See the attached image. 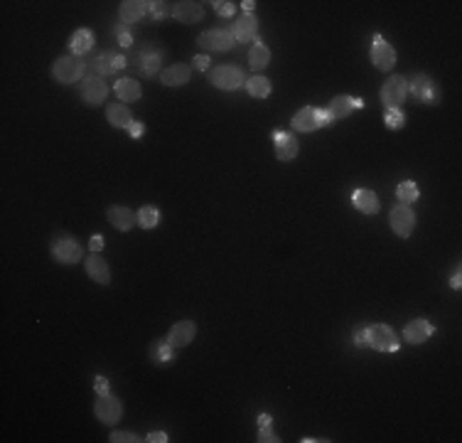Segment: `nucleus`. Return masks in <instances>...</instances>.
<instances>
[{"label":"nucleus","instance_id":"obj_1","mask_svg":"<svg viewBox=\"0 0 462 443\" xmlns=\"http://www.w3.org/2000/svg\"><path fill=\"white\" fill-rule=\"evenodd\" d=\"M291 126H293V131H298V133H312V131L334 126V119L330 116L327 108L305 106V108H300L296 116H293Z\"/></svg>","mask_w":462,"mask_h":443},{"label":"nucleus","instance_id":"obj_2","mask_svg":"<svg viewBox=\"0 0 462 443\" xmlns=\"http://www.w3.org/2000/svg\"><path fill=\"white\" fill-rule=\"evenodd\" d=\"M409 94L418 103H425V106H438L443 99V92H440V87H438V81L433 79V76L423 74V72H418V74H413L409 79Z\"/></svg>","mask_w":462,"mask_h":443},{"label":"nucleus","instance_id":"obj_3","mask_svg":"<svg viewBox=\"0 0 462 443\" xmlns=\"http://www.w3.org/2000/svg\"><path fill=\"white\" fill-rule=\"evenodd\" d=\"M52 76L54 81H60V84H76L86 76V62L81 57H60V60L52 65Z\"/></svg>","mask_w":462,"mask_h":443},{"label":"nucleus","instance_id":"obj_4","mask_svg":"<svg viewBox=\"0 0 462 443\" xmlns=\"http://www.w3.org/2000/svg\"><path fill=\"white\" fill-rule=\"evenodd\" d=\"M49 251H52V256L60 264H76L84 256V249H81V244L71 234H57L52 239V244H49Z\"/></svg>","mask_w":462,"mask_h":443},{"label":"nucleus","instance_id":"obj_5","mask_svg":"<svg viewBox=\"0 0 462 443\" xmlns=\"http://www.w3.org/2000/svg\"><path fill=\"white\" fill-rule=\"evenodd\" d=\"M209 79L216 89H221V92H237V89L246 87V74H243V69H239V67H234V65L214 67Z\"/></svg>","mask_w":462,"mask_h":443},{"label":"nucleus","instance_id":"obj_6","mask_svg":"<svg viewBox=\"0 0 462 443\" xmlns=\"http://www.w3.org/2000/svg\"><path fill=\"white\" fill-rule=\"evenodd\" d=\"M409 97V79L401 74H391L382 87L384 108H401V103Z\"/></svg>","mask_w":462,"mask_h":443},{"label":"nucleus","instance_id":"obj_7","mask_svg":"<svg viewBox=\"0 0 462 443\" xmlns=\"http://www.w3.org/2000/svg\"><path fill=\"white\" fill-rule=\"evenodd\" d=\"M79 97L86 106H99L106 101L108 97V84L103 81V76L99 74H86L79 84Z\"/></svg>","mask_w":462,"mask_h":443},{"label":"nucleus","instance_id":"obj_8","mask_svg":"<svg viewBox=\"0 0 462 443\" xmlns=\"http://www.w3.org/2000/svg\"><path fill=\"white\" fill-rule=\"evenodd\" d=\"M371 65L377 67L379 72H391L396 67V49L388 44V40H384L382 35H374L371 37V49H369Z\"/></svg>","mask_w":462,"mask_h":443},{"label":"nucleus","instance_id":"obj_9","mask_svg":"<svg viewBox=\"0 0 462 443\" xmlns=\"http://www.w3.org/2000/svg\"><path fill=\"white\" fill-rule=\"evenodd\" d=\"M369 347L377 352H396L401 347V340L393 333V328L384 323H374L369 325Z\"/></svg>","mask_w":462,"mask_h":443},{"label":"nucleus","instance_id":"obj_10","mask_svg":"<svg viewBox=\"0 0 462 443\" xmlns=\"http://www.w3.org/2000/svg\"><path fill=\"white\" fill-rule=\"evenodd\" d=\"M94 72L99 76H111L113 72H121L128 67V60H126V54L121 52H113V49H101V52L94 54V62H92Z\"/></svg>","mask_w":462,"mask_h":443},{"label":"nucleus","instance_id":"obj_11","mask_svg":"<svg viewBox=\"0 0 462 443\" xmlns=\"http://www.w3.org/2000/svg\"><path fill=\"white\" fill-rule=\"evenodd\" d=\"M391 229H393V234L396 237H401V239H409L411 234H413V229H416V212L411 210V205H393L391 207Z\"/></svg>","mask_w":462,"mask_h":443},{"label":"nucleus","instance_id":"obj_12","mask_svg":"<svg viewBox=\"0 0 462 443\" xmlns=\"http://www.w3.org/2000/svg\"><path fill=\"white\" fill-rule=\"evenodd\" d=\"M197 44L205 47L207 52H229L237 44V40H234L231 30H205V33H199Z\"/></svg>","mask_w":462,"mask_h":443},{"label":"nucleus","instance_id":"obj_13","mask_svg":"<svg viewBox=\"0 0 462 443\" xmlns=\"http://www.w3.org/2000/svg\"><path fill=\"white\" fill-rule=\"evenodd\" d=\"M94 414H96V419L101 424L113 426V424H119L121 417H123V404H121V399H116V396L103 394L99 396L96 404H94Z\"/></svg>","mask_w":462,"mask_h":443},{"label":"nucleus","instance_id":"obj_14","mask_svg":"<svg viewBox=\"0 0 462 443\" xmlns=\"http://www.w3.org/2000/svg\"><path fill=\"white\" fill-rule=\"evenodd\" d=\"M271 141H273L275 146V158L283 162L296 160L298 153H300V143H298V138L291 131H273V133H271Z\"/></svg>","mask_w":462,"mask_h":443},{"label":"nucleus","instance_id":"obj_15","mask_svg":"<svg viewBox=\"0 0 462 443\" xmlns=\"http://www.w3.org/2000/svg\"><path fill=\"white\" fill-rule=\"evenodd\" d=\"M433 335H436V325L430 323L428 318H416L403 328V340L409 345H420V342L430 340Z\"/></svg>","mask_w":462,"mask_h":443},{"label":"nucleus","instance_id":"obj_16","mask_svg":"<svg viewBox=\"0 0 462 443\" xmlns=\"http://www.w3.org/2000/svg\"><path fill=\"white\" fill-rule=\"evenodd\" d=\"M162 57H165V52L157 47H153V44H148V47H143L138 52V72L143 76H155L162 72Z\"/></svg>","mask_w":462,"mask_h":443},{"label":"nucleus","instance_id":"obj_17","mask_svg":"<svg viewBox=\"0 0 462 443\" xmlns=\"http://www.w3.org/2000/svg\"><path fill=\"white\" fill-rule=\"evenodd\" d=\"M359 108H364V101H361L359 97H347V94H339V97H334L332 101H330L327 111H330V116H332L334 121H339V119L352 116L354 111H359Z\"/></svg>","mask_w":462,"mask_h":443},{"label":"nucleus","instance_id":"obj_18","mask_svg":"<svg viewBox=\"0 0 462 443\" xmlns=\"http://www.w3.org/2000/svg\"><path fill=\"white\" fill-rule=\"evenodd\" d=\"M194 335H197V325H194V320H180V323H175L170 328L165 340L170 342L175 350H180V347H187L189 342L194 340Z\"/></svg>","mask_w":462,"mask_h":443},{"label":"nucleus","instance_id":"obj_19","mask_svg":"<svg viewBox=\"0 0 462 443\" xmlns=\"http://www.w3.org/2000/svg\"><path fill=\"white\" fill-rule=\"evenodd\" d=\"M151 6L153 3H148V0H123L119 8V20L126 22V25H133L151 12Z\"/></svg>","mask_w":462,"mask_h":443},{"label":"nucleus","instance_id":"obj_20","mask_svg":"<svg viewBox=\"0 0 462 443\" xmlns=\"http://www.w3.org/2000/svg\"><path fill=\"white\" fill-rule=\"evenodd\" d=\"M352 205L361 212V215H379L382 210V202H379V195L369 187H359L352 192Z\"/></svg>","mask_w":462,"mask_h":443},{"label":"nucleus","instance_id":"obj_21","mask_svg":"<svg viewBox=\"0 0 462 443\" xmlns=\"http://www.w3.org/2000/svg\"><path fill=\"white\" fill-rule=\"evenodd\" d=\"M84 266H86V274H89L92 281L101 283V286H108V283H111V269H108V261L103 259V256H99L92 251V256L84 261Z\"/></svg>","mask_w":462,"mask_h":443},{"label":"nucleus","instance_id":"obj_22","mask_svg":"<svg viewBox=\"0 0 462 443\" xmlns=\"http://www.w3.org/2000/svg\"><path fill=\"white\" fill-rule=\"evenodd\" d=\"M106 217L119 232H128V229H133V224H138V215H133V210H128V207H123V205L108 207Z\"/></svg>","mask_w":462,"mask_h":443},{"label":"nucleus","instance_id":"obj_23","mask_svg":"<svg viewBox=\"0 0 462 443\" xmlns=\"http://www.w3.org/2000/svg\"><path fill=\"white\" fill-rule=\"evenodd\" d=\"M231 35H234V40L237 42H256L258 37V20L256 15H248V12H243V17H239L237 25H234V30H231Z\"/></svg>","mask_w":462,"mask_h":443},{"label":"nucleus","instance_id":"obj_24","mask_svg":"<svg viewBox=\"0 0 462 443\" xmlns=\"http://www.w3.org/2000/svg\"><path fill=\"white\" fill-rule=\"evenodd\" d=\"M189 76H192V67L182 65V62L170 65L167 69L160 72V81L165 84V87H185V84L189 81Z\"/></svg>","mask_w":462,"mask_h":443},{"label":"nucleus","instance_id":"obj_25","mask_svg":"<svg viewBox=\"0 0 462 443\" xmlns=\"http://www.w3.org/2000/svg\"><path fill=\"white\" fill-rule=\"evenodd\" d=\"M94 44H96V35H94L89 27H79L69 37V49L74 57H84L86 52H92Z\"/></svg>","mask_w":462,"mask_h":443},{"label":"nucleus","instance_id":"obj_26","mask_svg":"<svg viewBox=\"0 0 462 443\" xmlns=\"http://www.w3.org/2000/svg\"><path fill=\"white\" fill-rule=\"evenodd\" d=\"M205 17V8L199 3H189V0H182V3H175V20H180L182 25H194Z\"/></svg>","mask_w":462,"mask_h":443},{"label":"nucleus","instance_id":"obj_27","mask_svg":"<svg viewBox=\"0 0 462 443\" xmlns=\"http://www.w3.org/2000/svg\"><path fill=\"white\" fill-rule=\"evenodd\" d=\"M106 119L113 128H126L133 124V114H130V108L126 103H108L106 106Z\"/></svg>","mask_w":462,"mask_h":443},{"label":"nucleus","instance_id":"obj_28","mask_svg":"<svg viewBox=\"0 0 462 443\" xmlns=\"http://www.w3.org/2000/svg\"><path fill=\"white\" fill-rule=\"evenodd\" d=\"M113 92H116V97H119V101L123 103H130V101H138L140 97H143V89H140V84L135 79H119L116 84H113Z\"/></svg>","mask_w":462,"mask_h":443},{"label":"nucleus","instance_id":"obj_29","mask_svg":"<svg viewBox=\"0 0 462 443\" xmlns=\"http://www.w3.org/2000/svg\"><path fill=\"white\" fill-rule=\"evenodd\" d=\"M175 360H178V357H175V347H172L167 340H157L151 345V362L153 365L165 367V365H172Z\"/></svg>","mask_w":462,"mask_h":443},{"label":"nucleus","instance_id":"obj_30","mask_svg":"<svg viewBox=\"0 0 462 443\" xmlns=\"http://www.w3.org/2000/svg\"><path fill=\"white\" fill-rule=\"evenodd\" d=\"M248 65H251V69L256 72H264L266 67L271 65V49L268 44H264L261 40H256L251 47V52H248Z\"/></svg>","mask_w":462,"mask_h":443},{"label":"nucleus","instance_id":"obj_31","mask_svg":"<svg viewBox=\"0 0 462 443\" xmlns=\"http://www.w3.org/2000/svg\"><path fill=\"white\" fill-rule=\"evenodd\" d=\"M246 92H248V97H253V99H268L271 92H273V84H271V79H266V76L256 74L246 81Z\"/></svg>","mask_w":462,"mask_h":443},{"label":"nucleus","instance_id":"obj_32","mask_svg":"<svg viewBox=\"0 0 462 443\" xmlns=\"http://www.w3.org/2000/svg\"><path fill=\"white\" fill-rule=\"evenodd\" d=\"M135 215H138V227H143V229H155L157 224H160V210L153 205L140 207Z\"/></svg>","mask_w":462,"mask_h":443},{"label":"nucleus","instance_id":"obj_33","mask_svg":"<svg viewBox=\"0 0 462 443\" xmlns=\"http://www.w3.org/2000/svg\"><path fill=\"white\" fill-rule=\"evenodd\" d=\"M396 197L401 205H411V202H416L420 197L418 185H416L413 180H403V183H398V187H396Z\"/></svg>","mask_w":462,"mask_h":443},{"label":"nucleus","instance_id":"obj_34","mask_svg":"<svg viewBox=\"0 0 462 443\" xmlns=\"http://www.w3.org/2000/svg\"><path fill=\"white\" fill-rule=\"evenodd\" d=\"M258 441L261 443H278L280 441L273 431V419H271V414H261V417H258Z\"/></svg>","mask_w":462,"mask_h":443},{"label":"nucleus","instance_id":"obj_35","mask_svg":"<svg viewBox=\"0 0 462 443\" xmlns=\"http://www.w3.org/2000/svg\"><path fill=\"white\" fill-rule=\"evenodd\" d=\"M403 124H406V114H403L401 108H386V114H384V126L388 131H401Z\"/></svg>","mask_w":462,"mask_h":443},{"label":"nucleus","instance_id":"obj_36","mask_svg":"<svg viewBox=\"0 0 462 443\" xmlns=\"http://www.w3.org/2000/svg\"><path fill=\"white\" fill-rule=\"evenodd\" d=\"M113 35H116V40H119L121 47H133V33H130V27L126 25V22H116L113 25Z\"/></svg>","mask_w":462,"mask_h":443},{"label":"nucleus","instance_id":"obj_37","mask_svg":"<svg viewBox=\"0 0 462 443\" xmlns=\"http://www.w3.org/2000/svg\"><path fill=\"white\" fill-rule=\"evenodd\" d=\"M151 15H153V20L175 17V6H172V3H162V0H155V3L151 6Z\"/></svg>","mask_w":462,"mask_h":443},{"label":"nucleus","instance_id":"obj_38","mask_svg":"<svg viewBox=\"0 0 462 443\" xmlns=\"http://www.w3.org/2000/svg\"><path fill=\"white\" fill-rule=\"evenodd\" d=\"M352 340H354V347H359V350L369 347V325H357Z\"/></svg>","mask_w":462,"mask_h":443},{"label":"nucleus","instance_id":"obj_39","mask_svg":"<svg viewBox=\"0 0 462 443\" xmlns=\"http://www.w3.org/2000/svg\"><path fill=\"white\" fill-rule=\"evenodd\" d=\"M212 6H214V12L219 17H231V15H234V10H237V6H234V3H229V0H214Z\"/></svg>","mask_w":462,"mask_h":443},{"label":"nucleus","instance_id":"obj_40","mask_svg":"<svg viewBox=\"0 0 462 443\" xmlns=\"http://www.w3.org/2000/svg\"><path fill=\"white\" fill-rule=\"evenodd\" d=\"M108 441L111 443H135V441H140V438L135 436L133 431H111Z\"/></svg>","mask_w":462,"mask_h":443},{"label":"nucleus","instance_id":"obj_41","mask_svg":"<svg viewBox=\"0 0 462 443\" xmlns=\"http://www.w3.org/2000/svg\"><path fill=\"white\" fill-rule=\"evenodd\" d=\"M94 392H96L99 396L108 394V379L103 377V374H96V377H94Z\"/></svg>","mask_w":462,"mask_h":443},{"label":"nucleus","instance_id":"obj_42","mask_svg":"<svg viewBox=\"0 0 462 443\" xmlns=\"http://www.w3.org/2000/svg\"><path fill=\"white\" fill-rule=\"evenodd\" d=\"M143 133H146V124H143V121H133V124L128 126V135L133 138V141L143 138Z\"/></svg>","mask_w":462,"mask_h":443},{"label":"nucleus","instance_id":"obj_43","mask_svg":"<svg viewBox=\"0 0 462 443\" xmlns=\"http://www.w3.org/2000/svg\"><path fill=\"white\" fill-rule=\"evenodd\" d=\"M192 65H194V69L197 72H207L209 69V65H212V60L207 57V54H197V57L192 60Z\"/></svg>","mask_w":462,"mask_h":443},{"label":"nucleus","instance_id":"obj_44","mask_svg":"<svg viewBox=\"0 0 462 443\" xmlns=\"http://www.w3.org/2000/svg\"><path fill=\"white\" fill-rule=\"evenodd\" d=\"M146 441H148V443H167L170 438H167L165 431H151V433H148Z\"/></svg>","mask_w":462,"mask_h":443},{"label":"nucleus","instance_id":"obj_45","mask_svg":"<svg viewBox=\"0 0 462 443\" xmlns=\"http://www.w3.org/2000/svg\"><path fill=\"white\" fill-rule=\"evenodd\" d=\"M89 249H92L94 254H99V251H101V249H103V237H101V234H94V237L89 239Z\"/></svg>","mask_w":462,"mask_h":443},{"label":"nucleus","instance_id":"obj_46","mask_svg":"<svg viewBox=\"0 0 462 443\" xmlns=\"http://www.w3.org/2000/svg\"><path fill=\"white\" fill-rule=\"evenodd\" d=\"M450 288H455V291H460V288H462V274H460V266H455V271H452V276H450Z\"/></svg>","mask_w":462,"mask_h":443},{"label":"nucleus","instance_id":"obj_47","mask_svg":"<svg viewBox=\"0 0 462 443\" xmlns=\"http://www.w3.org/2000/svg\"><path fill=\"white\" fill-rule=\"evenodd\" d=\"M241 8H243V12H248V15H251V12H253V8H256V3H253V0H243V3H241Z\"/></svg>","mask_w":462,"mask_h":443}]
</instances>
